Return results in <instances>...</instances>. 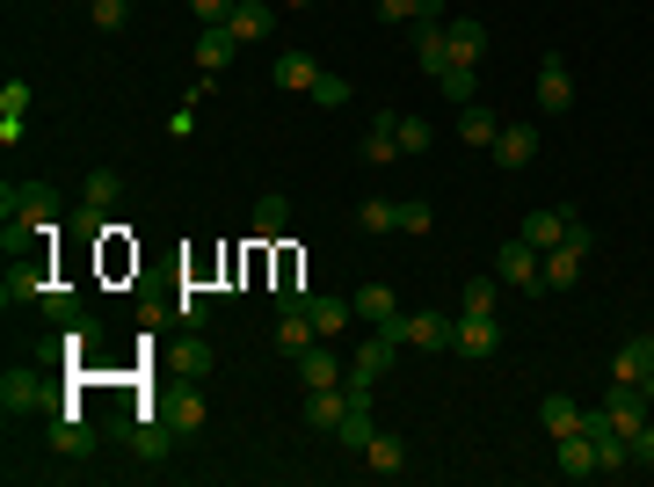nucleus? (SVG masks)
<instances>
[{
    "instance_id": "f257e3e1",
    "label": "nucleus",
    "mask_w": 654,
    "mask_h": 487,
    "mask_svg": "<svg viewBox=\"0 0 654 487\" xmlns=\"http://www.w3.org/2000/svg\"><path fill=\"white\" fill-rule=\"evenodd\" d=\"M495 277L509 284V292H531V298H538V292H546V262H538V247L517 233V241L495 247Z\"/></svg>"
},
{
    "instance_id": "f03ea898",
    "label": "nucleus",
    "mask_w": 654,
    "mask_h": 487,
    "mask_svg": "<svg viewBox=\"0 0 654 487\" xmlns=\"http://www.w3.org/2000/svg\"><path fill=\"white\" fill-rule=\"evenodd\" d=\"M379 335H393L400 349H408V342H414V349H451V320H444V314H393Z\"/></svg>"
},
{
    "instance_id": "7ed1b4c3",
    "label": "nucleus",
    "mask_w": 654,
    "mask_h": 487,
    "mask_svg": "<svg viewBox=\"0 0 654 487\" xmlns=\"http://www.w3.org/2000/svg\"><path fill=\"white\" fill-rule=\"evenodd\" d=\"M451 349H458V357H495L502 349V320L495 314H458L451 320Z\"/></svg>"
},
{
    "instance_id": "20e7f679",
    "label": "nucleus",
    "mask_w": 654,
    "mask_h": 487,
    "mask_svg": "<svg viewBox=\"0 0 654 487\" xmlns=\"http://www.w3.org/2000/svg\"><path fill=\"white\" fill-rule=\"evenodd\" d=\"M603 407H611V422H619V430L633 436L640 422L654 415V385H625V379H611V393H603Z\"/></svg>"
},
{
    "instance_id": "39448f33",
    "label": "nucleus",
    "mask_w": 654,
    "mask_h": 487,
    "mask_svg": "<svg viewBox=\"0 0 654 487\" xmlns=\"http://www.w3.org/2000/svg\"><path fill=\"white\" fill-rule=\"evenodd\" d=\"M538 109H546V117H568V109H574V73H568V59H538Z\"/></svg>"
},
{
    "instance_id": "423d86ee",
    "label": "nucleus",
    "mask_w": 654,
    "mask_h": 487,
    "mask_svg": "<svg viewBox=\"0 0 654 487\" xmlns=\"http://www.w3.org/2000/svg\"><path fill=\"white\" fill-rule=\"evenodd\" d=\"M146 415H160V422H175L182 436H197V430H204V415H211V407H204V393H197V379H190V385H175V393H168L160 407H146Z\"/></svg>"
},
{
    "instance_id": "0eeeda50",
    "label": "nucleus",
    "mask_w": 654,
    "mask_h": 487,
    "mask_svg": "<svg viewBox=\"0 0 654 487\" xmlns=\"http://www.w3.org/2000/svg\"><path fill=\"white\" fill-rule=\"evenodd\" d=\"M574 219H582L574 204H546V211H531V219H524L517 233L538 247V255H546V247H560V241H568V226H574Z\"/></svg>"
},
{
    "instance_id": "6e6552de",
    "label": "nucleus",
    "mask_w": 654,
    "mask_h": 487,
    "mask_svg": "<svg viewBox=\"0 0 654 487\" xmlns=\"http://www.w3.org/2000/svg\"><path fill=\"white\" fill-rule=\"evenodd\" d=\"M611 379H625V385H654V335H625L619 357H611Z\"/></svg>"
},
{
    "instance_id": "1a4fd4ad",
    "label": "nucleus",
    "mask_w": 654,
    "mask_h": 487,
    "mask_svg": "<svg viewBox=\"0 0 654 487\" xmlns=\"http://www.w3.org/2000/svg\"><path fill=\"white\" fill-rule=\"evenodd\" d=\"M400 160V109H379L363 131V168H393Z\"/></svg>"
},
{
    "instance_id": "9d476101",
    "label": "nucleus",
    "mask_w": 654,
    "mask_h": 487,
    "mask_svg": "<svg viewBox=\"0 0 654 487\" xmlns=\"http://www.w3.org/2000/svg\"><path fill=\"white\" fill-rule=\"evenodd\" d=\"M487 153H495L509 174H517V168H531V160H538V124H502V139L487 146Z\"/></svg>"
},
{
    "instance_id": "9b49d317",
    "label": "nucleus",
    "mask_w": 654,
    "mask_h": 487,
    "mask_svg": "<svg viewBox=\"0 0 654 487\" xmlns=\"http://www.w3.org/2000/svg\"><path fill=\"white\" fill-rule=\"evenodd\" d=\"M225 30L241 36V52H247V44H262V36L276 30V8H270V0H233V15H225Z\"/></svg>"
},
{
    "instance_id": "f8f14e48",
    "label": "nucleus",
    "mask_w": 654,
    "mask_h": 487,
    "mask_svg": "<svg viewBox=\"0 0 654 487\" xmlns=\"http://www.w3.org/2000/svg\"><path fill=\"white\" fill-rule=\"evenodd\" d=\"M349 415V385H313L306 393V430H320V436H335V422Z\"/></svg>"
},
{
    "instance_id": "ddd939ff",
    "label": "nucleus",
    "mask_w": 654,
    "mask_h": 487,
    "mask_svg": "<svg viewBox=\"0 0 654 487\" xmlns=\"http://www.w3.org/2000/svg\"><path fill=\"white\" fill-rule=\"evenodd\" d=\"M393 357H400V342H393V335H379V328H371V342H363V349H357V364H349V379L379 385L386 371H393Z\"/></svg>"
},
{
    "instance_id": "4468645a",
    "label": "nucleus",
    "mask_w": 654,
    "mask_h": 487,
    "mask_svg": "<svg viewBox=\"0 0 654 487\" xmlns=\"http://www.w3.org/2000/svg\"><path fill=\"white\" fill-rule=\"evenodd\" d=\"M363 466L379 473V480H400V473H408V444H400L393 430H379L371 444H363Z\"/></svg>"
},
{
    "instance_id": "2eb2a0df",
    "label": "nucleus",
    "mask_w": 654,
    "mask_h": 487,
    "mask_svg": "<svg viewBox=\"0 0 654 487\" xmlns=\"http://www.w3.org/2000/svg\"><path fill=\"white\" fill-rule=\"evenodd\" d=\"M538 262H546V292H568V284H574V277H582V269H589V255H582V247H574V241L546 247V255H538Z\"/></svg>"
},
{
    "instance_id": "dca6fc26",
    "label": "nucleus",
    "mask_w": 654,
    "mask_h": 487,
    "mask_svg": "<svg viewBox=\"0 0 654 487\" xmlns=\"http://www.w3.org/2000/svg\"><path fill=\"white\" fill-rule=\"evenodd\" d=\"M342 379H349V364L335 357V349H320V342H313L306 357H298V385H306V393H313V385H342Z\"/></svg>"
},
{
    "instance_id": "f3484780",
    "label": "nucleus",
    "mask_w": 654,
    "mask_h": 487,
    "mask_svg": "<svg viewBox=\"0 0 654 487\" xmlns=\"http://www.w3.org/2000/svg\"><path fill=\"white\" fill-rule=\"evenodd\" d=\"M52 452H66V458H87V452H95V430L81 422V407L52 415Z\"/></svg>"
},
{
    "instance_id": "a211bd4d",
    "label": "nucleus",
    "mask_w": 654,
    "mask_h": 487,
    "mask_svg": "<svg viewBox=\"0 0 654 487\" xmlns=\"http://www.w3.org/2000/svg\"><path fill=\"white\" fill-rule=\"evenodd\" d=\"M414 59H422V73H444L451 66V36H444V22H414Z\"/></svg>"
},
{
    "instance_id": "6ab92c4d",
    "label": "nucleus",
    "mask_w": 654,
    "mask_h": 487,
    "mask_svg": "<svg viewBox=\"0 0 654 487\" xmlns=\"http://www.w3.org/2000/svg\"><path fill=\"white\" fill-rule=\"evenodd\" d=\"M0 298H8V306H22V298H44V262H36V255L8 262V284H0Z\"/></svg>"
},
{
    "instance_id": "aec40b11",
    "label": "nucleus",
    "mask_w": 654,
    "mask_h": 487,
    "mask_svg": "<svg viewBox=\"0 0 654 487\" xmlns=\"http://www.w3.org/2000/svg\"><path fill=\"white\" fill-rule=\"evenodd\" d=\"M458 139L481 153V146H495V139H502V117H495L487 103H465V109H458Z\"/></svg>"
},
{
    "instance_id": "412c9836",
    "label": "nucleus",
    "mask_w": 654,
    "mask_h": 487,
    "mask_svg": "<svg viewBox=\"0 0 654 487\" xmlns=\"http://www.w3.org/2000/svg\"><path fill=\"white\" fill-rule=\"evenodd\" d=\"M233 52H241V36H233V30H225V22H211V30L204 36H197V66H204V73H225V59H233Z\"/></svg>"
},
{
    "instance_id": "4be33fe9",
    "label": "nucleus",
    "mask_w": 654,
    "mask_h": 487,
    "mask_svg": "<svg viewBox=\"0 0 654 487\" xmlns=\"http://www.w3.org/2000/svg\"><path fill=\"white\" fill-rule=\"evenodd\" d=\"M444 36H451V66H481V52H487V30H481V22H451L444 15Z\"/></svg>"
},
{
    "instance_id": "5701e85b",
    "label": "nucleus",
    "mask_w": 654,
    "mask_h": 487,
    "mask_svg": "<svg viewBox=\"0 0 654 487\" xmlns=\"http://www.w3.org/2000/svg\"><path fill=\"white\" fill-rule=\"evenodd\" d=\"M379 436V415H371V401H349V415L335 422V444H349V452H363Z\"/></svg>"
},
{
    "instance_id": "b1692460",
    "label": "nucleus",
    "mask_w": 654,
    "mask_h": 487,
    "mask_svg": "<svg viewBox=\"0 0 654 487\" xmlns=\"http://www.w3.org/2000/svg\"><path fill=\"white\" fill-rule=\"evenodd\" d=\"M313 342H320L313 314H276V349H284V357H306Z\"/></svg>"
},
{
    "instance_id": "393cba45",
    "label": "nucleus",
    "mask_w": 654,
    "mask_h": 487,
    "mask_svg": "<svg viewBox=\"0 0 654 487\" xmlns=\"http://www.w3.org/2000/svg\"><path fill=\"white\" fill-rule=\"evenodd\" d=\"M306 314H313V328H320V342H335V335L357 320V298H313Z\"/></svg>"
},
{
    "instance_id": "a878e982",
    "label": "nucleus",
    "mask_w": 654,
    "mask_h": 487,
    "mask_svg": "<svg viewBox=\"0 0 654 487\" xmlns=\"http://www.w3.org/2000/svg\"><path fill=\"white\" fill-rule=\"evenodd\" d=\"M0 401H8V415H36V407H44V385H36L30 371H8V379H0Z\"/></svg>"
},
{
    "instance_id": "bb28decb",
    "label": "nucleus",
    "mask_w": 654,
    "mask_h": 487,
    "mask_svg": "<svg viewBox=\"0 0 654 487\" xmlns=\"http://www.w3.org/2000/svg\"><path fill=\"white\" fill-rule=\"evenodd\" d=\"M552 444H560V473H568V480H589V473H597V444H589L582 430H574V436H552Z\"/></svg>"
},
{
    "instance_id": "cd10ccee",
    "label": "nucleus",
    "mask_w": 654,
    "mask_h": 487,
    "mask_svg": "<svg viewBox=\"0 0 654 487\" xmlns=\"http://www.w3.org/2000/svg\"><path fill=\"white\" fill-rule=\"evenodd\" d=\"M538 422H546V436H574L582 430V407H574L568 393H546V401H538Z\"/></svg>"
},
{
    "instance_id": "c85d7f7f",
    "label": "nucleus",
    "mask_w": 654,
    "mask_h": 487,
    "mask_svg": "<svg viewBox=\"0 0 654 487\" xmlns=\"http://www.w3.org/2000/svg\"><path fill=\"white\" fill-rule=\"evenodd\" d=\"M270 73H276V87H292V95H313V81H320V66H313L306 52H284Z\"/></svg>"
},
{
    "instance_id": "c756f323",
    "label": "nucleus",
    "mask_w": 654,
    "mask_h": 487,
    "mask_svg": "<svg viewBox=\"0 0 654 487\" xmlns=\"http://www.w3.org/2000/svg\"><path fill=\"white\" fill-rule=\"evenodd\" d=\"M393 314H400L393 284H363V292H357V320H371V328H386Z\"/></svg>"
},
{
    "instance_id": "7c9ffc66",
    "label": "nucleus",
    "mask_w": 654,
    "mask_h": 487,
    "mask_svg": "<svg viewBox=\"0 0 654 487\" xmlns=\"http://www.w3.org/2000/svg\"><path fill=\"white\" fill-rule=\"evenodd\" d=\"M168 306H175V320H182V328H190V335H204V320H211V298L197 292V284H182V292H175Z\"/></svg>"
},
{
    "instance_id": "2f4dec72",
    "label": "nucleus",
    "mask_w": 654,
    "mask_h": 487,
    "mask_svg": "<svg viewBox=\"0 0 654 487\" xmlns=\"http://www.w3.org/2000/svg\"><path fill=\"white\" fill-rule=\"evenodd\" d=\"M473 87H481V66H444L436 73V95H444V103H473Z\"/></svg>"
},
{
    "instance_id": "473e14b6",
    "label": "nucleus",
    "mask_w": 654,
    "mask_h": 487,
    "mask_svg": "<svg viewBox=\"0 0 654 487\" xmlns=\"http://www.w3.org/2000/svg\"><path fill=\"white\" fill-rule=\"evenodd\" d=\"M211 364H219V349H211V342H204V335H190V342L175 349V371H182V379H204V371H211Z\"/></svg>"
},
{
    "instance_id": "72a5a7b5",
    "label": "nucleus",
    "mask_w": 654,
    "mask_h": 487,
    "mask_svg": "<svg viewBox=\"0 0 654 487\" xmlns=\"http://www.w3.org/2000/svg\"><path fill=\"white\" fill-rule=\"evenodd\" d=\"M386 22H444V0H379Z\"/></svg>"
},
{
    "instance_id": "f704fd0d",
    "label": "nucleus",
    "mask_w": 654,
    "mask_h": 487,
    "mask_svg": "<svg viewBox=\"0 0 654 487\" xmlns=\"http://www.w3.org/2000/svg\"><path fill=\"white\" fill-rule=\"evenodd\" d=\"M597 473H633V444H625V430L597 436Z\"/></svg>"
},
{
    "instance_id": "c9c22d12",
    "label": "nucleus",
    "mask_w": 654,
    "mask_h": 487,
    "mask_svg": "<svg viewBox=\"0 0 654 487\" xmlns=\"http://www.w3.org/2000/svg\"><path fill=\"white\" fill-rule=\"evenodd\" d=\"M36 306H44L59 328H73V320H81V292H66V284H44V298H36Z\"/></svg>"
},
{
    "instance_id": "e433bc0d",
    "label": "nucleus",
    "mask_w": 654,
    "mask_h": 487,
    "mask_svg": "<svg viewBox=\"0 0 654 487\" xmlns=\"http://www.w3.org/2000/svg\"><path fill=\"white\" fill-rule=\"evenodd\" d=\"M117 197H124V174H117V168H95V174H87V197H81V204L109 211V204H117Z\"/></svg>"
},
{
    "instance_id": "4c0bfd02",
    "label": "nucleus",
    "mask_w": 654,
    "mask_h": 487,
    "mask_svg": "<svg viewBox=\"0 0 654 487\" xmlns=\"http://www.w3.org/2000/svg\"><path fill=\"white\" fill-rule=\"evenodd\" d=\"M357 219H363V233H393L400 226V204H393V197H363Z\"/></svg>"
},
{
    "instance_id": "58836bf2",
    "label": "nucleus",
    "mask_w": 654,
    "mask_h": 487,
    "mask_svg": "<svg viewBox=\"0 0 654 487\" xmlns=\"http://www.w3.org/2000/svg\"><path fill=\"white\" fill-rule=\"evenodd\" d=\"M495 298H502V277H473L458 292V314H495Z\"/></svg>"
},
{
    "instance_id": "ea45409f",
    "label": "nucleus",
    "mask_w": 654,
    "mask_h": 487,
    "mask_svg": "<svg viewBox=\"0 0 654 487\" xmlns=\"http://www.w3.org/2000/svg\"><path fill=\"white\" fill-rule=\"evenodd\" d=\"M284 226H292V204H284V197H262V204H255V233H262V241H276Z\"/></svg>"
},
{
    "instance_id": "a19ab883",
    "label": "nucleus",
    "mask_w": 654,
    "mask_h": 487,
    "mask_svg": "<svg viewBox=\"0 0 654 487\" xmlns=\"http://www.w3.org/2000/svg\"><path fill=\"white\" fill-rule=\"evenodd\" d=\"M313 103H320V109H342L349 103V81H342V73H320V81H313Z\"/></svg>"
},
{
    "instance_id": "79ce46f5",
    "label": "nucleus",
    "mask_w": 654,
    "mask_h": 487,
    "mask_svg": "<svg viewBox=\"0 0 654 487\" xmlns=\"http://www.w3.org/2000/svg\"><path fill=\"white\" fill-rule=\"evenodd\" d=\"M400 153H430V117H400Z\"/></svg>"
},
{
    "instance_id": "37998d69",
    "label": "nucleus",
    "mask_w": 654,
    "mask_h": 487,
    "mask_svg": "<svg viewBox=\"0 0 654 487\" xmlns=\"http://www.w3.org/2000/svg\"><path fill=\"white\" fill-rule=\"evenodd\" d=\"M124 15H131L124 0H87V22H95V30H124Z\"/></svg>"
},
{
    "instance_id": "c03bdc74",
    "label": "nucleus",
    "mask_w": 654,
    "mask_h": 487,
    "mask_svg": "<svg viewBox=\"0 0 654 487\" xmlns=\"http://www.w3.org/2000/svg\"><path fill=\"white\" fill-rule=\"evenodd\" d=\"M59 349H66V357H87V349H95V320H73V328L59 335Z\"/></svg>"
},
{
    "instance_id": "a18cd8bd",
    "label": "nucleus",
    "mask_w": 654,
    "mask_h": 487,
    "mask_svg": "<svg viewBox=\"0 0 654 487\" xmlns=\"http://www.w3.org/2000/svg\"><path fill=\"white\" fill-rule=\"evenodd\" d=\"M0 117H30V81H8V87H0Z\"/></svg>"
},
{
    "instance_id": "49530a36",
    "label": "nucleus",
    "mask_w": 654,
    "mask_h": 487,
    "mask_svg": "<svg viewBox=\"0 0 654 487\" xmlns=\"http://www.w3.org/2000/svg\"><path fill=\"white\" fill-rule=\"evenodd\" d=\"M436 226V211L430 204H414V197H408V204H400V233H430Z\"/></svg>"
},
{
    "instance_id": "de8ad7c7",
    "label": "nucleus",
    "mask_w": 654,
    "mask_h": 487,
    "mask_svg": "<svg viewBox=\"0 0 654 487\" xmlns=\"http://www.w3.org/2000/svg\"><path fill=\"white\" fill-rule=\"evenodd\" d=\"M625 444H633V466H654V422H640Z\"/></svg>"
},
{
    "instance_id": "09e8293b",
    "label": "nucleus",
    "mask_w": 654,
    "mask_h": 487,
    "mask_svg": "<svg viewBox=\"0 0 654 487\" xmlns=\"http://www.w3.org/2000/svg\"><path fill=\"white\" fill-rule=\"evenodd\" d=\"M313 306V292H298V284H284V292H276V314H306Z\"/></svg>"
},
{
    "instance_id": "8fccbe9b",
    "label": "nucleus",
    "mask_w": 654,
    "mask_h": 487,
    "mask_svg": "<svg viewBox=\"0 0 654 487\" xmlns=\"http://www.w3.org/2000/svg\"><path fill=\"white\" fill-rule=\"evenodd\" d=\"M190 8H197V22H204V30H211V22H225V15H233V0H190Z\"/></svg>"
},
{
    "instance_id": "3c124183",
    "label": "nucleus",
    "mask_w": 654,
    "mask_h": 487,
    "mask_svg": "<svg viewBox=\"0 0 654 487\" xmlns=\"http://www.w3.org/2000/svg\"><path fill=\"white\" fill-rule=\"evenodd\" d=\"M30 139V117H0V146H22Z\"/></svg>"
},
{
    "instance_id": "603ef678",
    "label": "nucleus",
    "mask_w": 654,
    "mask_h": 487,
    "mask_svg": "<svg viewBox=\"0 0 654 487\" xmlns=\"http://www.w3.org/2000/svg\"><path fill=\"white\" fill-rule=\"evenodd\" d=\"M168 131H175V139H190V131H197V103H182V109H175V117H168Z\"/></svg>"
},
{
    "instance_id": "864d4df0",
    "label": "nucleus",
    "mask_w": 654,
    "mask_h": 487,
    "mask_svg": "<svg viewBox=\"0 0 654 487\" xmlns=\"http://www.w3.org/2000/svg\"><path fill=\"white\" fill-rule=\"evenodd\" d=\"M284 8H313V0H284Z\"/></svg>"
}]
</instances>
